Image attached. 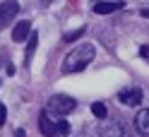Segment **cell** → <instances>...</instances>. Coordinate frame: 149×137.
Returning <instances> with one entry per match:
<instances>
[{
  "instance_id": "cell-1",
  "label": "cell",
  "mask_w": 149,
  "mask_h": 137,
  "mask_svg": "<svg viewBox=\"0 0 149 137\" xmlns=\"http://www.w3.org/2000/svg\"><path fill=\"white\" fill-rule=\"evenodd\" d=\"M94 56H96L94 46L91 43H82V46H77V48H72L68 53V58H65V63H63V70L65 72H79V70H84L89 63L94 60Z\"/></svg>"
},
{
  "instance_id": "cell-2",
  "label": "cell",
  "mask_w": 149,
  "mask_h": 137,
  "mask_svg": "<svg viewBox=\"0 0 149 137\" xmlns=\"http://www.w3.org/2000/svg\"><path fill=\"white\" fill-rule=\"evenodd\" d=\"M77 104H74V99L68 96V94H53L48 99V104H46V113L48 115H68L72 113Z\"/></svg>"
},
{
  "instance_id": "cell-3",
  "label": "cell",
  "mask_w": 149,
  "mask_h": 137,
  "mask_svg": "<svg viewBox=\"0 0 149 137\" xmlns=\"http://www.w3.org/2000/svg\"><path fill=\"white\" fill-rule=\"evenodd\" d=\"M17 12H19V3H17V0H5V3L0 5V29H5V26L17 17Z\"/></svg>"
},
{
  "instance_id": "cell-4",
  "label": "cell",
  "mask_w": 149,
  "mask_h": 137,
  "mask_svg": "<svg viewBox=\"0 0 149 137\" xmlns=\"http://www.w3.org/2000/svg\"><path fill=\"white\" fill-rule=\"evenodd\" d=\"M99 137H125V127L120 120H106L96 127Z\"/></svg>"
},
{
  "instance_id": "cell-5",
  "label": "cell",
  "mask_w": 149,
  "mask_h": 137,
  "mask_svg": "<svg viewBox=\"0 0 149 137\" xmlns=\"http://www.w3.org/2000/svg\"><path fill=\"white\" fill-rule=\"evenodd\" d=\"M123 7H125L123 0H99L94 5V12L96 15H113L118 10H123Z\"/></svg>"
},
{
  "instance_id": "cell-6",
  "label": "cell",
  "mask_w": 149,
  "mask_h": 137,
  "mask_svg": "<svg viewBox=\"0 0 149 137\" xmlns=\"http://www.w3.org/2000/svg\"><path fill=\"white\" fill-rule=\"evenodd\" d=\"M39 130L46 137H58V120H51V115L43 111L39 115Z\"/></svg>"
},
{
  "instance_id": "cell-7",
  "label": "cell",
  "mask_w": 149,
  "mask_h": 137,
  "mask_svg": "<svg viewBox=\"0 0 149 137\" xmlns=\"http://www.w3.org/2000/svg\"><path fill=\"white\" fill-rule=\"evenodd\" d=\"M142 99H144L142 89H123L118 94V101L125 106H137V104H142Z\"/></svg>"
},
{
  "instance_id": "cell-8",
  "label": "cell",
  "mask_w": 149,
  "mask_h": 137,
  "mask_svg": "<svg viewBox=\"0 0 149 137\" xmlns=\"http://www.w3.org/2000/svg\"><path fill=\"white\" fill-rule=\"evenodd\" d=\"M135 130H137L139 135L149 137V108L137 111V115H135Z\"/></svg>"
},
{
  "instance_id": "cell-9",
  "label": "cell",
  "mask_w": 149,
  "mask_h": 137,
  "mask_svg": "<svg viewBox=\"0 0 149 137\" xmlns=\"http://www.w3.org/2000/svg\"><path fill=\"white\" fill-rule=\"evenodd\" d=\"M29 34H31V22L29 19H22L19 24H15V31H12V41L17 43H22L29 39Z\"/></svg>"
},
{
  "instance_id": "cell-10",
  "label": "cell",
  "mask_w": 149,
  "mask_h": 137,
  "mask_svg": "<svg viewBox=\"0 0 149 137\" xmlns=\"http://www.w3.org/2000/svg\"><path fill=\"white\" fill-rule=\"evenodd\" d=\"M36 43H39V34L31 31L29 39H26V56H24V65H31V58L36 53Z\"/></svg>"
},
{
  "instance_id": "cell-11",
  "label": "cell",
  "mask_w": 149,
  "mask_h": 137,
  "mask_svg": "<svg viewBox=\"0 0 149 137\" xmlns=\"http://www.w3.org/2000/svg\"><path fill=\"white\" fill-rule=\"evenodd\" d=\"M91 113H94L96 118H101V120H104V118L108 115V111H106V104H101V101H94V104H91Z\"/></svg>"
},
{
  "instance_id": "cell-12",
  "label": "cell",
  "mask_w": 149,
  "mask_h": 137,
  "mask_svg": "<svg viewBox=\"0 0 149 137\" xmlns=\"http://www.w3.org/2000/svg\"><path fill=\"white\" fill-rule=\"evenodd\" d=\"M84 31H87L84 26H82V29H72V31H68V34L63 36V41H68V43H70V41H74V39H79V36L84 34Z\"/></svg>"
},
{
  "instance_id": "cell-13",
  "label": "cell",
  "mask_w": 149,
  "mask_h": 137,
  "mask_svg": "<svg viewBox=\"0 0 149 137\" xmlns=\"http://www.w3.org/2000/svg\"><path fill=\"white\" fill-rule=\"evenodd\" d=\"M68 135H70V123L58 120V137H68Z\"/></svg>"
},
{
  "instance_id": "cell-14",
  "label": "cell",
  "mask_w": 149,
  "mask_h": 137,
  "mask_svg": "<svg viewBox=\"0 0 149 137\" xmlns=\"http://www.w3.org/2000/svg\"><path fill=\"white\" fill-rule=\"evenodd\" d=\"M5 120H7V108H5L3 104H0V127L5 125Z\"/></svg>"
},
{
  "instance_id": "cell-15",
  "label": "cell",
  "mask_w": 149,
  "mask_h": 137,
  "mask_svg": "<svg viewBox=\"0 0 149 137\" xmlns=\"http://www.w3.org/2000/svg\"><path fill=\"white\" fill-rule=\"evenodd\" d=\"M139 56H142V58H149V46H142V48H139Z\"/></svg>"
},
{
  "instance_id": "cell-16",
  "label": "cell",
  "mask_w": 149,
  "mask_h": 137,
  "mask_svg": "<svg viewBox=\"0 0 149 137\" xmlns=\"http://www.w3.org/2000/svg\"><path fill=\"white\" fill-rule=\"evenodd\" d=\"M139 15H142V17H147V19H149V7H144V10L139 12Z\"/></svg>"
},
{
  "instance_id": "cell-17",
  "label": "cell",
  "mask_w": 149,
  "mask_h": 137,
  "mask_svg": "<svg viewBox=\"0 0 149 137\" xmlns=\"http://www.w3.org/2000/svg\"><path fill=\"white\" fill-rule=\"evenodd\" d=\"M15 137H26V135H24V130H17V132H15Z\"/></svg>"
}]
</instances>
